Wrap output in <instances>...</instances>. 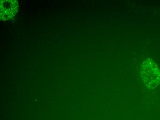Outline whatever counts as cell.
Masks as SVG:
<instances>
[{
    "mask_svg": "<svg viewBox=\"0 0 160 120\" xmlns=\"http://www.w3.org/2000/svg\"><path fill=\"white\" fill-rule=\"evenodd\" d=\"M140 75L145 86L151 89L157 87L160 83V70L151 59L144 60L140 67Z\"/></svg>",
    "mask_w": 160,
    "mask_h": 120,
    "instance_id": "cell-1",
    "label": "cell"
}]
</instances>
